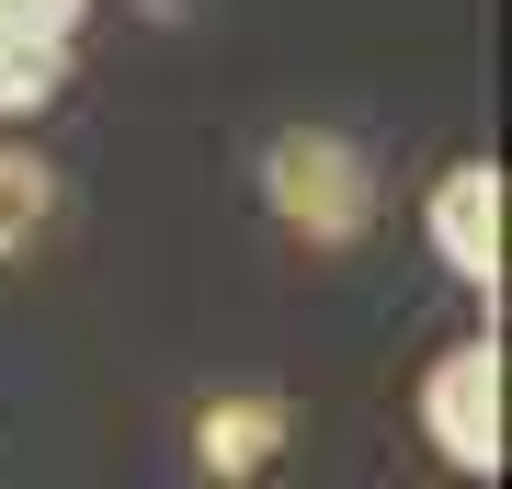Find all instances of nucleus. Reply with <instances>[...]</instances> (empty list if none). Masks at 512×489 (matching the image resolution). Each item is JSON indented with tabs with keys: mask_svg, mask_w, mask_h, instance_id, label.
<instances>
[{
	"mask_svg": "<svg viewBox=\"0 0 512 489\" xmlns=\"http://www.w3.org/2000/svg\"><path fill=\"white\" fill-rule=\"evenodd\" d=\"M46 171L23 160V148H0V251H35V228H46Z\"/></svg>",
	"mask_w": 512,
	"mask_h": 489,
	"instance_id": "obj_6",
	"label": "nucleus"
},
{
	"mask_svg": "<svg viewBox=\"0 0 512 489\" xmlns=\"http://www.w3.org/2000/svg\"><path fill=\"white\" fill-rule=\"evenodd\" d=\"M285 455V399H205V421H194V467L205 478H262Z\"/></svg>",
	"mask_w": 512,
	"mask_h": 489,
	"instance_id": "obj_4",
	"label": "nucleus"
},
{
	"mask_svg": "<svg viewBox=\"0 0 512 489\" xmlns=\"http://www.w3.org/2000/svg\"><path fill=\"white\" fill-rule=\"evenodd\" d=\"M421 433H433L444 467H467V478L501 467V342L433 353V376H421Z\"/></svg>",
	"mask_w": 512,
	"mask_h": 489,
	"instance_id": "obj_2",
	"label": "nucleus"
},
{
	"mask_svg": "<svg viewBox=\"0 0 512 489\" xmlns=\"http://www.w3.org/2000/svg\"><path fill=\"white\" fill-rule=\"evenodd\" d=\"M433 262L456 285H501V171L490 160H456L433 182Z\"/></svg>",
	"mask_w": 512,
	"mask_h": 489,
	"instance_id": "obj_3",
	"label": "nucleus"
},
{
	"mask_svg": "<svg viewBox=\"0 0 512 489\" xmlns=\"http://www.w3.org/2000/svg\"><path fill=\"white\" fill-rule=\"evenodd\" d=\"M262 205H274L285 239H308V251H353V239L376 228V171L353 137L330 126H285L262 148Z\"/></svg>",
	"mask_w": 512,
	"mask_h": 489,
	"instance_id": "obj_1",
	"label": "nucleus"
},
{
	"mask_svg": "<svg viewBox=\"0 0 512 489\" xmlns=\"http://www.w3.org/2000/svg\"><path fill=\"white\" fill-rule=\"evenodd\" d=\"M57 80H69V35H46V23L0 12V114H46Z\"/></svg>",
	"mask_w": 512,
	"mask_h": 489,
	"instance_id": "obj_5",
	"label": "nucleus"
}]
</instances>
